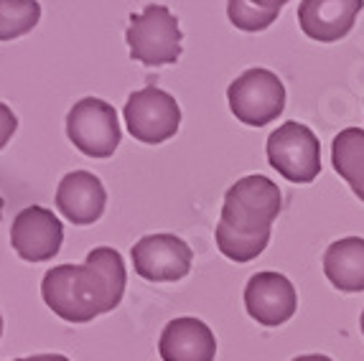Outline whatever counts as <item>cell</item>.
<instances>
[{
    "label": "cell",
    "mask_w": 364,
    "mask_h": 361,
    "mask_svg": "<svg viewBox=\"0 0 364 361\" xmlns=\"http://www.w3.org/2000/svg\"><path fill=\"white\" fill-rule=\"evenodd\" d=\"M128 272L120 252L95 247L85 265H59L43 275V303L67 323H90L122 303Z\"/></svg>",
    "instance_id": "obj_1"
},
{
    "label": "cell",
    "mask_w": 364,
    "mask_h": 361,
    "mask_svg": "<svg viewBox=\"0 0 364 361\" xmlns=\"http://www.w3.org/2000/svg\"><path fill=\"white\" fill-rule=\"evenodd\" d=\"M283 209V193L267 176H245L225 193L222 219L242 235H270Z\"/></svg>",
    "instance_id": "obj_2"
},
{
    "label": "cell",
    "mask_w": 364,
    "mask_h": 361,
    "mask_svg": "<svg viewBox=\"0 0 364 361\" xmlns=\"http://www.w3.org/2000/svg\"><path fill=\"white\" fill-rule=\"evenodd\" d=\"M181 38L178 18L161 3H151L143 8V13H133L125 31L130 59L146 67L176 64L181 59Z\"/></svg>",
    "instance_id": "obj_3"
},
{
    "label": "cell",
    "mask_w": 364,
    "mask_h": 361,
    "mask_svg": "<svg viewBox=\"0 0 364 361\" xmlns=\"http://www.w3.org/2000/svg\"><path fill=\"white\" fill-rule=\"evenodd\" d=\"M227 102L242 125L262 127L283 114L286 87L270 69L252 67L227 87Z\"/></svg>",
    "instance_id": "obj_4"
},
{
    "label": "cell",
    "mask_w": 364,
    "mask_h": 361,
    "mask_svg": "<svg viewBox=\"0 0 364 361\" xmlns=\"http://www.w3.org/2000/svg\"><path fill=\"white\" fill-rule=\"evenodd\" d=\"M267 161L291 183H311L321 173V143L309 125L283 122L265 145Z\"/></svg>",
    "instance_id": "obj_5"
},
{
    "label": "cell",
    "mask_w": 364,
    "mask_h": 361,
    "mask_svg": "<svg viewBox=\"0 0 364 361\" xmlns=\"http://www.w3.org/2000/svg\"><path fill=\"white\" fill-rule=\"evenodd\" d=\"M67 135L90 158H109L122 140L115 107L100 97L79 99L67 114Z\"/></svg>",
    "instance_id": "obj_6"
},
{
    "label": "cell",
    "mask_w": 364,
    "mask_h": 361,
    "mask_svg": "<svg viewBox=\"0 0 364 361\" xmlns=\"http://www.w3.org/2000/svg\"><path fill=\"white\" fill-rule=\"evenodd\" d=\"M125 125L135 140L158 145L171 140L181 125V107L168 92L148 85L133 92L125 102Z\"/></svg>",
    "instance_id": "obj_7"
},
{
    "label": "cell",
    "mask_w": 364,
    "mask_h": 361,
    "mask_svg": "<svg viewBox=\"0 0 364 361\" xmlns=\"http://www.w3.org/2000/svg\"><path fill=\"white\" fill-rule=\"evenodd\" d=\"M133 267L148 283H176L191 272L194 252L176 235H148L135 242Z\"/></svg>",
    "instance_id": "obj_8"
},
{
    "label": "cell",
    "mask_w": 364,
    "mask_h": 361,
    "mask_svg": "<svg viewBox=\"0 0 364 361\" xmlns=\"http://www.w3.org/2000/svg\"><path fill=\"white\" fill-rule=\"evenodd\" d=\"M245 308L252 320L260 325L275 328L296 316L298 293L286 275L273 270L257 272L245 285Z\"/></svg>",
    "instance_id": "obj_9"
},
{
    "label": "cell",
    "mask_w": 364,
    "mask_h": 361,
    "mask_svg": "<svg viewBox=\"0 0 364 361\" xmlns=\"http://www.w3.org/2000/svg\"><path fill=\"white\" fill-rule=\"evenodd\" d=\"M64 242V227L46 206H26L13 219L11 244L26 262H46L54 259Z\"/></svg>",
    "instance_id": "obj_10"
},
{
    "label": "cell",
    "mask_w": 364,
    "mask_h": 361,
    "mask_svg": "<svg viewBox=\"0 0 364 361\" xmlns=\"http://www.w3.org/2000/svg\"><path fill=\"white\" fill-rule=\"evenodd\" d=\"M364 0H301L298 26L311 41L334 43L354 28Z\"/></svg>",
    "instance_id": "obj_11"
},
{
    "label": "cell",
    "mask_w": 364,
    "mask_h": 361,
    "mask_svg": "<svg viewBox=\"0 0 364 361\" xmlns=\"http://www.w3.org/2000/svg\"><path fill=\"white\" fill-rule=\"evenodd\" d=\"M107 191L102 180L90 171H72L59 180L56 188V209L77 227L95 224L105 214Z\"/></svg>",
    "instance_id": "obj_12"
},
{
    "label": "cell",
    "mask_w": 364,
    "mask_h": 361,
    "mask_svg": "<svg viewBox=\"0 0 364 361\" xmlns=\"http://www.w3.org/2000/svg\"><path fill=\"white\" fill-rule=\"evenodd\" d=\"M158 354L164 361H214L217 338L199 318H173L166 323Z\"/></svg>",
    "instance_id": "obj_13"
},
{
    "label": "cell",
    "mask_w": 364,
    "mask_h": 361,
    "mask_svg": "<svg viewBox=\"0 0 364 361\" xmlns=\"http://www.w3.org/2000/svg\"><path fill=\"white\" fill-rule=\"evenodd\" d=\"M323 275L341 293H362L364 290V239L344 237L331 242L323 254Z\"/></svg>",
    "instance_id": "obj_14"
},
{
    "label": "cell",
    "mask_w": 364,
    "mask_h": 361,
    "mask_svg": "<svg viewBox=\"0 0 364 361\" xmlns=\"http://www.w3.org/2000/svg\"><path fill=\"white\" fill-rule=\"evenodd\" d=\"M334 171L349 183L359 201H364V130L344 127L331 143Z\"/></svg>",
    "instance_id": "obj_15"
},
{
    "label": "cell",
    "mask_w": 364,
    "mask_h": 361,
    "mask_svg": "<svg viewBox=\"0 0 364 361\" xmlns=\"http://www.w3.org/2000/svg\"><path fill=\"white\" fill-rule=\"evenodd\" d=\"M214 239H217L219 252L225 254L227 259L245 265V262H252V259L265 252L270 235H242V232L232 229L230 224L219 222L217 232H214Z\"/></svg>",
    "instance_id": "obj_16"
},
{
    "label": "cell",
    "mask_w": 364,
    "mask_h": 361,
    "mask_svg": "<svg viewBox=\"0 0 364 361\" xmlns=\"http://www.w3.org/2000/svg\"><path fill=\"white\" fill-rule=\"evenodd\" d=\"M41 21L38 0H0V41L26 36Z\"/></svg>",
    "instance_id": "obj_17"
},
{
    "label": "cell",
    "mask_w": 364,
    "mask_h": 361,
    "mask_svg": "<svg viewBox=\"0 0 364 361\" xmlns=\"http://www.w3.org/2000/svg\"><path fill=\"white\" fill-rule=\"evenodd\" d=\"M227 16L235 28L245 33H260L278 21L280 11H267V8L255 6L252 0H227Z\"/></svg>",
    "instance_id": "obj_18"
},
{
    "label": "cell",
    "mask_w": 364,
    "mask_h": 361,
    "mask_svg": "<svg viewBox=\"0 0 364 361\" xmlns=\"http://www.w3.org/2000/svg\"><path fill=\"white\" fill-rule=\"evenodd\" d=\"M16 130H18V117L6 102H0V151L6 148Z\"/></svg>",
    "instance_id": "obj_19"
},
{
    "label": "cell",
    "mask_w": 364,
    "mask_h": 361,
    "mask_svg": "<svg viewBox=\"0 0 364 361\" xmlns=\"http://www.w3.org/2000/svg\"><path fill=\"white\" fill-rule=\"evenodd\" d=\"M13 361H69V359L61 354H36V356H26V359H13Z\"/></svg>",
    "instance_id": "obj_20"
},
{
    "label": "cell",
    "mask_w": 364,
    "mask_h": 361,
    "mask_svg": "<svg viewBox=\"0 0 364 361\" xmlns=\"http://www.w3.org/2000/svg\"><path fill=\"white\" fill-rule=\"evenodd\" d=\"M252 3L260 8H267V11H280V8L286 6V3H291V0H252Z\"/></svg>",
    "instance_id": "obj_21"
},
{
    "label": "cell",
    "mask_w": 364,
    "mask_h": 361,
    "mask_svg": "<svg viewBox=\"0 0 364 361\" xmlns=\"http://www.w3.org/2000/svg\"><path fill=\"white\" fill-rule=\"evenodd\" d=\"M293 361H331V359L323 354H306V356H296Z\"/></svg>",
    "instance_id": "obj_22"
},
{
    "label": "cell",
    "mask_w": 364,
    "mask_h": 361,
    "mask_svg": "<svg viewBox=\"0 0 364 361\" xmlns=\"http://www.w3.org/2000/svg\"><path fill=\"white\" fill-rule=\"evenodd\" d=\"M359 325H362V333H364V311H362V318H359Z\"/></svg>",
    "instance_id": "obj_23"
},
{
    "label": "cell",
    "mask_w": 364,
    "mask_h": 361,
    "mask_svg": "<svg viewBox=\"0 0 364 361\" xmlns=\"http://www.w3.org/2000/svg\"><path fill=\"white\" fill-rule=\"evenodd\" d=\"M3 204H6V201H3V196H0V217H3Z\"/></svg>",
    "instance_id": "obj_24"
},
{
    "label": "cell",
    "mask_w": 364,
    "mask_h": 361,
    "mask_svg": "<svg viewBox=\"0 0 364 361\" xmlns=\"http://www.w3.org/2000/svg\"><path fill=\"white\" fill-rule=\"evenodd\" d=\"M0 336H3V316H0Z\"/></svg>",
    "instance_id": "obj_25"
}]
</instances>
